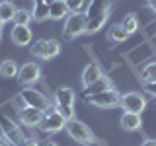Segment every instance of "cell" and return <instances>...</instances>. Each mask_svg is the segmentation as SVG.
<instances>
[{
	"label": "cell",
	"instance_id": "obj_1",
	"mask_svg": "<svg viewBox=\"0 0 156 146\" xmlns=\"http://www.w3.org/2000/svg\"><path fill=\"white\" fill-rule=\"evenodd\" d=\"M20 97H22V101L29 107H35V109H41L43 113H49L51 109H55V107L51 105V99L41 94L39 90L35 88H23L22 92H20Z\"/></svg>",
	"mask_w": 156,
	"mask_h": 146
},
{
	"label": "cell",
	"instance_id": "obj_2",
	"mask_svg": "<svg viewBox=\"0 0 156 146\" xmlns=\"http://www.w3.org/2000/svg\"><path fill=\"white\" fill-rule=\"evenodd\" d=\"M66 133L72 140H76L78 144H96V136L88 127L82 123V121H76V119H70L66 121Z\"/></svg>",
	"mask_w": 156,
	"mask_h": 146
},
{
	"label": "cell",
	"instance_id": "obj_3",
	"mask_svg": "<svg viewBox=\"0 0 156 146\" xmlns=\"http://www.w3.org/2000/svg\"><path fill=\"white\" fill-rule=\"evenodd\" d=\"M86 101L90 105H96V107H101V109H113V107L121 105V94L115 90V88H109V90H104L96 96H90L86 97Z\"/></svg>",
	"mask_w": 156,
	"mask_h": 146
},
{
	"label": "cell",
	"instance_id": "obj_4",
	"mask_svg": "<svg viewBox=\"0 0 156 146\" xmlns=\"http://www.w3.org/2000/svg\"><path fill=\"white\" fill-rule=\"evenodd\" d=\"M61 53V43L57 39H39L31 45V55L43 61H51Z\"/></svg>",
	"mask_w": 156,
	"mask_h": 146
},
{
	"label": "cell",
	"instance_id": "obj_5",
	"mask_svg": "<svg viewBox=\"0 0 156 146\" xmlns=\"http://www.w3.org/2000/svg\"><path fill=\"white\" fill-rule=\"evenodd\" d=\"M0 130H2L4 138L8 140L12 146H23V140H26V136H23L22 129L14 123L10 117L6 115H0Z\"/></svg>",
	"mask_w": 156,
	"mask_h": 146
},
{
	"label": "cell",
	"instance_id": "obj_6",
	"mask_svg": "<svg viewBox=\"0 0 156 146\" xmlns=\"http://www.w3.org/2000/svg\"><path fill=\"white\" fill-rule=\"evenodd\" d=\"M84 31H86V14L74 12V14H68L65 18V29H62L65 37L74 39L78 35H82Z\"/></svg>",
	"mask_w": 156,
	"mask_h": 146
},
{
	"label": "cell",
	"instance_id": "obj_7",
	"mask_svg": "<svg viewBox=\"0 0 156 146\" xmlns=\"http://www.w3.org/2000/svg\"><path fill=\"white\" fill-rule=\"evenodd\" d=\"M66 127V119L58 113L57 109H51L49 113H45L43 117V123H41V130L45 134H53V133H58Z\"/></svg>",
	"mask_w": 156,
	"mask_h": 146
},
{
	"label": "cell",
	"instance_id": "obj_8",
	"mask_svg": "<svg viewBox=\"0 0 156 146\" xmlns=\"http://www.w3.org/2000/svg\"><path fill=\"white\" fill-rule=\"evenodd\" d=\"M121 107L131 113H143L146 107V97L140 92H127L125 96H121Z\"/></svg>",
	"mask_w": 156,
	"mask_h": 146
},
{
	"label": "cell",
	"instance_id": "obj_9",
	"mask_svg": "<svg viewBox=\"0 0 156 146\" xmlns=\"http://www.w3.org/2000/svg\"><path fill=\"white\" fill-rule=\"evenodd\" d=\"M39 78H41V68H39V64H35V62H26L23 66H20V70H18V82L20 84L31 86L35 82H39Z\"/></svg>",
	"mask_w": 156,
	"mask_h": 146
},
{
	"label": "cell",
	"instance_id": "obj_10",
	"mask_svg": "<svg viewBox=\"0 0 156 146\" xmlns=\"http://www.w3.org/2000/svg\"><path fill=\"white\" fill-rule=\"evenodd\" d=\"M20 123L29 127V129H35V127H41L43 123V117H45V113H43L41 109H35V107H29L26 105L22 111H20Z\"/></svg>",
	"mask_w": 156,
	"mask_h": 146
},
{
	"label": "cell",
	"instance_id": "obj_11",
	"mask_svg": "<svg viewBox=\"0 0 156 146\" xmlns=\"http://www.w3.org/2000/svg\"><path fill=\"white\" fill-rule=\"evenodd\" d=\"M109 88H113V86H111V78H107L105 74H101L98 80L92 82L90 86H84L82 96H84V97H90V96H96V94H100V92H104V90H109Z\"/></svg>",
	"mask_w": 156,
	"mask_h": 146
},
{
	"label": "cell",
	"instance_id": "obj_12",
	"mask_svg": "<svg viewBox=\"0 0 156 146\" xmlns=\"http://www.w3.org/2000/svg\"><path fill=\"white\" fill-rule=\"evenodd\" d=\"M33 31L29 29V26H14L12 29V41L16 43L18 47H27L31 43Z\"/></svg>",
	"mask_w": 156,
	"mask_h": 146
},
{
	"label": "cell",
	"instance_id": "obj_13",
	"mask_svg": "<svg viewBox=\"0 0 156 146\" xmlns=\"http://www.w3.org/2000/svg\"><path fill=\"white\" fill-rule=\"evenodd\" d=\"M121 127L125 130H139L143 127V119H140V113H131V111H125L121 115Z\"/></svg>",
	"mask_w": 156,
	"mask_h": 146
},
{
	"label": "cell",
	"instance_id": "obj_14",
	"mask_svg": "<svg viewBox=\"0 0 156 146\" xmlns=\"http://www.w3.org/2000/svg\"><path fill=\"white\" fill-rule=\"evenodd\" d=\"M107 16H109V12H104V14H98V16L86 18V31L84 33H96V31H100V29L105 26Z\"/></svg>",
	"mask_w": 156,
	"mask_h": 146
},
{
	"label": "cell",
	"instance_id": "obj_15",
	"mask_svg": "<svg viewBox=\"0 0 156 146\" xmlns=\"http://www.w3.org/2000/svg\"><path fill=\"white\" fill-rule=\"evenodd\" d=\"M76 94L70 88H57L55 90V101L57 105H74Z\"/></svg>",
	"mask_w": 156,
	"mask_h": 146
},
{
	"label": "cell",
	"instance_id": "obj_16",
	"mask_svg": "<svg viewBox=\"0 0 156 146\" xmlns=\"http://www.w3.org/2000/svg\"><path fill=\"white\" fill-rule=\"evenodd\" d=\"M104 72H101V68H100V64H96V62H92V64H88L86 68H84V72H82V84L84 86H90L94 80H98Z\"/></svg>",
	"mask_w": 156,
	"mask_h": 146
},
{
	"label": "cell",
	"instance_id": "obj_17",
	"mask_svg": "<svg viewBox=\"0 0 156 146\" xmlns=\"http://www.w3.org/2000/svg\"><path fill=\"white\" fill-rule=\"evenodd\" d=\"M68 16V8L65 0H55L53 4H49V19H62Z\"/></svg>",
	"mask_w": 156,
	"mask_h": 146
},
{
	"label": "cell",
	"instance_id": "obj_18",
	"mask_svg": "<svg viewBox=\"0 0 156 146\" xmlns=\"http://www.w3.org/2000/svg\"><path fill=\"white\" fill-rule=\"evenodd\" d=\"M16 6L12 4V0H2L0 2V18L6 22H14V16H16Z\"/></svg>",
	"mask_w": 156,
	"mask_h": 146
},
{
	"label": "cell",
	"instance_id": "obj_19",
	"mask_svg": "<svg viewBox=\"0 0 156 146\" xmlns=\"http://www.w3.org/2000/svg\"><path fill=\"white\" fill-rule=\"evenodd\" d=\"M20 66L16 64V61H2L0 62V76L2 78H16L18 76Z\"/></svg>",
	"mask_w": 156,
	"mask_h": 146
},
{
	"label": "cell",
	"instance_id": "obj_20",
	"mask_svg": "<svg viewBox=\"0 0 156 146\" xmlns=\"http://www.w3.org/2000/svg\"><path fill=\"white\" fill-rule=\"evenodd\" d=\"M31 18L33 22H45L49 18V4L47 2H39L33 6V12H31Z\"/></svg>",
	"mask_w": 156,
	"mask_h": 146
},
{
	"label": "cell",
	"instance_id": "obj_21",
	"mask_svg": "<svg viewBox=\"0 0 156 146\" xmlns=\"http://www.w3.org/2000/svg\"><path fill=\"white\" fill-rule=\"evenodd\" d=\"M107 35H109V39H111V41H115V43H121V41H125V39L129 37V33L125 31V27L121 26V23H117V26H111V27H109Z\"/></svg>",
	"mask_w": 156,
	"mask_h": 146
},
{
	"label": "cell",
	"instance_id": "obj_22",
	"mask_svg": "<svg viewBox=\"0 0 156 146\" xmlns=\"http://www.w3.org/2000/svg\"><path fill=\"white\" fill-rule=\"evenodd\" d=\"M31 12L26 8H18L16 10V16H14V26H27L31 22Z\"/></svg>",
	"mask_w": 156,
	"mask_h": 146
},
{
	"label": "cell",
	"instance_id": "obj_23",
	"mask_svg": "<svg viewBox=\"0 0 156 146\" xmlns=\"http://www.w3.org/2000/svg\"><path fill=\"white\" fill-rule=\"evenodd\" d=\"M121 26H123V27H125V31L131 35V33H135L136 29H139V19H136L135 14H129V16L123 19V23H121Z\"/></svg>",
	"mask_w": 156,
	"mask_h": 146
},
{
	"label": "cell",
	"instance_id": "obj_24",
	"mask_svg": "<svg viewBox=\"0 0 156 146\" xmlns=\"http://www.w3.org/2000/svg\"><path fill=\"white\" fill-rule=\"evenodd\" d=\"M140 76H143V82H154L156 80V62H148L143 68Z\"/></svg>",
	"mask_w": 156,
	"mask_h": 146
},
{
	"label": "cell",
	"instance_id": "obj_25",
	"mask_svg": "<svg viewBox=\"0 0 156 146\" xmlns=\"http://www.w3.org/2000/svg\"><path fill=\"white\" fill-rule=\"evenodd\" d=\"M65 4H66L68 12L74 14V12H82V8L86 6V0H65Z\"/></svg>",
	"mask_w": 156,
	"mask_h": 146
},
{
	"label": "cell",
	"instance_id": "obj_26",
	"mask_svg": "<svg viewBox=\"0 0 156 146\" xmlns=\"http://www.w3.org/2000/svg\"><path fill=\"white\" fill-rule=\"evenodd\" d=\"M55 109H57L62 117H65L66 121L74 119V107H72V105H55Z\"/></svg>",
	"mask_w": 156,
	"mask_h": 146
},
{
	"label": "cell",
	"instance_id": "obj_27",
	"mask_svg": "<svg viewBox=\"0 0 156 146\" xmlns=\"http://www.w3.org/2000/svg\"><path fill=\"white\" fill-rule=\"evenodd\" d=\"M144 92L150 94L152 97H156V80L154 82H144Z\"/></svg>",
	"mask_w": 156,
	"mask_h": 146
},
{
	"label": "cell",
	"instance_id": "obj_28",
	"mask_svg": "<svg viewBox=\"0 0 156 146\" xmlns=\"http://www.w3.org/2000/svg\"><path fill=\"white\" fill-rule=\"evenodd\" d=\"M23 146H41L37 142V138H26L23 140Z\"/></svg>",
	"mask_w": 156,
	"mask_h": 146
},
{
	"label": "cell",
	"instance_id": "obj_29",
	"mask_svg": "<svg viewBox=\"0 0 156 146\" xmlns=\"http://www.w3.org/2000/svg\"><path fill=\"white\" fill-rule=\"evenodd\" d=\"M140 146H156V140H154V138H146Z\"/></svg>",
	"mask_w": 156,
	"mask_h": 146
},
{
	"label": "cell",
	"instance_id": "obj_30",
	"mask_svg": "<svg viewBox=\"0 0 156 146\" xmlns=\"http://www.w3.org/2000/svg\"><path fill=\"white\" fill-rule=\"evenodd\" d=\"M146 2H148V6H150V8H152L154 12H156V0H146Z\"/></svg>",
	"mask_w": 156,
	"mask_h": 146
},
{
	"label": "cell",
	"instance_id": "obj_31",
	"mask_svg": "<svg viewBox=\"0 0 156 146\" xmlns=\"http://www.w3.org/2000/svg\"><path fill=\"white\" fill-rule=\"evenodd\" d=\"M41 146H58L57 142H53V140H47V142L45 144H41Z\"/></svg>",
	"mask_w": 156,
	"mask_h": 146
},
{
	"label": "cell",
	"instance_id": "obj_32",
	"mask_svg": "<svg viewBox=\"0 0 156 146\" xmlns=\"http://www.w3.org/2000/svg\"><path fill=\"white\" fill-rule=\"evenodd\" d=\"M2 27H4V19L0 18V31H2Z\"/></svg>",
	"mask_w": 156,
	"mask_h": 146
},
{
	"label": "cell",
	"instance_id": "obj_33",
	"mask_svg": "<svg viewBox=\"0 0 156 146\" xmlns=\"http://www.w3.org/2000/svg\"><path fill=\"white\" fill-rule=\"evenodd\" d=\"M39 2H45V0H33V4H39Z\"/></svg>",
	"mask_w": 156,
	"mask_h": 146
},
{
	"label": "cell",
	"instance_id": "obj_34",
	"mask_svg": "<svg viewBox=\"0 0 156 146\" xmlns=\"http://www.w3.org/2000/svg\"><path fill=\"white\" fill-rule=\"evenodd\" d=\"M45 2H47V4H53V2H55V0H45Z\"/></svg>",
	"mask_w": 156,
	"mask_h": 146
},
{
	"label": "cell",
	"instance_id": "obj_35",
	"mask_svg": "<svg viewBox=\"0 0 156 146\" xmlns=\"http://www.w3.org/2000/svg\"><path fill=\"white\" fill-rule=\"evenodd\" d=\"M0 41H2V31H0Z\"/></svg>",
	"mask_w": 156,
	"mask_h": 146
},
{
	"label": "cell",
	"instance_id": "obj_36",
	"mask_svg": "<svg viewBox=\"0 0 156 146\" xmlns=\"http://www.w3.org/2000/svg\"><path fill=\"white\" fill-rule=\"evenodd\" d=\"M0 146H6V144H4V142H0Z\"/></svg>",
	"mask_w": 156,
	"mask_h": 146
}]
</instances>
